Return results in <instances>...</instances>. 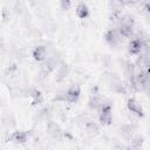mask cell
Listing matches in <instances>:
<instances>
[{"mask_svg":"<svg viewBox=\"0 0 150 150\" xmlns=\"http://www.w3.org/2000/svg\"><path fill=\"white\" fill-rule=\"evenodd\" d=\"M121 35H120V33H118V30L117 29H109V30H107V33L104 34V40H105V42L107 43H109L110 46H116V45H118L120 42H121Z\"/></svg>","mask_w":150,"mask_h":150,"instance_id":"1","label":"cell"},{"mask_svg":"<svg viewBox=\"0 0 150 150\" xmlns=\"http://www.w3.org/2000/svg\"><path fill=\"white\" fill-rule=\"evenodd\" d=\"M80 94H81L80 87L77 84H73L66 90V102H69V103L76 102L80 97Z\"/></svg>","mask_w":150,"mask_h":150,"instance_id":"2","label":"cell"},{"mask_svg":"<svg viewBox=\"0 0 150 150\" xmlns=\"http://www.w3.org/2000/svg\"><path fill=\"white\" fill-rule=\"evenodd\" d=\"M127 105H128L129 111H130L132 115H136L137 117L143 116V108H142L141 103H139L138 101H136L135 98H129Z\"/></svg>","mask_w":150,"mask_h":150,"instance_id":"3","label":"cell"},{"mask_svg":"<svg viewBox=\"0 0 150 150\" xmlns=\"http://www.w3.org/2000/svg\"><path fill=\"white\" fill-rule=\"evenodd\" d=\"M55 70H56L55 79H56V81H59V82L63 81V80L67 77V75H68V66H67L63 61L60 62V64L57 66V68H56Z\"/></svg>","mask_w":150,"mask_h":150,"instance_id":"4","label":"cell"},{"mask_svg":"<svg viewBox=\"0 0 150 150\" xmlns=\"http://www.w3.org/2000/svg\"><path fill=\"white\" fill-rule=\"evenodd\" d=\"M32 54L36 61H45L47 59V48L45 46H38L33 49Z\"/></svg>","mask_w":150,"mask_h":150,"instance_id":"5","label":"cell"},{"mask_svg":"<svg viewBox=\"0 0 150 150\" xmlns=\"http://www.w3.org/2000/svg\"><path fill=\"white\" fill-rule=\"evenodd\" d=\"M142 47H143L142 41H141L139 39L135 38V39L131 40L130 43H129V52H130L131 54H134V55H137V54H139V53L142 52Z\"/></svg>","mask_w":150,"mask_h":150,"instance_id":"6","label":"cell"},{"mask_svg":"<svg viewBox=\"0 0 150 150\" xmlns=\"http://www.w3.org/2000/svg\"><path fill=\"white\" fill-rule=\"evenodd\" d=\"M120 132L122 135L123 138H132L134 137V132H135V127L131 124H123L120 128Z\"/></svg>","mask_w":150,"mask_h":150,"instance_id":"7","label":"cell"},{"mask_svg":"<svg viewBox=\"0 0 150 150\" xmlns=\"http://www.w3.org/2000/svg\"><path fill=\"white\" fill-rule=\"evenodd\" d=\"M48 134L53 137V138H60L62 135V131L60 129V127L55 123V122H49L48 124Z\"/></svg>","mask_w":150,"mask_h":150,"instance_id":"8","label":"cell"},{"mask_svg":"<svg viewBox=\"0 0 150 150\" xmlns=\"http://www.w3.org/2000/svg\"><path fill=\"white\" fill-rule=\"evenodd\" d=\"M76 15H77L80 19H86V18L89 15L88 6H87L84 2L77 4V6H76Z\"/></svg>","mask_w":150,"mask_h":150,"instance_id":"9","label":"cell"},{"mask_svg":"<svg viewBox=\"0 0 150 150\" xmlns=\"http://www.w3.org/2000/svg\"><path fill=\"white\" fill-rule=\"evenodd\" d=\"M28 136H27V132L25 131H14L11 136V139L14 142V143H25L27 141Z\"/></svg>","mask_w":150,"mask_h":150,"instance_id":"10","label":"cell"},{"mask_svg":"<svg viewBox=\"0 0 150 150\" xmlns=\"http://www.w3.org/2000/svg\"><path fill=\"white\" fill-rule=\"evenodd\" d=\"M118 22H120V26H131V27H134V25H135V20L130 14H124V15L120 16Z\"/></svg>","mask_w":150,"mask_h":150,"instance_id":"11","label":"cell"},{"mask_svg":"<svg viewBox=\"0 0 150 150\" xmlns=\"http://www.w3.org/2000/svg\"><path fill=\"white\" fill-rule=\"evenodd\" d=\"M84 128H86L87 134H89V135H91V136L97 135V134H98V131H100L98 125H97L95 122H87V123H86V125H84Z\"/></svg>","mask_w":150,"mask_h":150,"instance_id":"12","label":"cell"},{"mask_svg":"<svg viewBox=\"0 0 150 150\" xmlns=\"http://www.w3.org/2000/svg\"><path fill=\"white\" fill-rule=\"evenodd\" d=\"M118 33L121 36L124 38H130L134 34V27L131 26H118Z\"/></svg>","mask_w":150,"mask_h":150,"instance_id":"13","label":"cell"},{"mask_svg":"<svg viewBox=\"0 0 150 150\" xmlns=\"http://www.w3.org/2000/svg\"><path fill=\"white\" fill-rule=\"evenodd\" d=\"M101 100L97 95H91L90 98H89V102H88V105L93 109V110H98L100 105H101Z\"/></svg>","mask_w":150,"mask_h":150,"instance_id":"14","label":"cell"},{"mask_svg":"<svg viewBox=\"0 0 150 150\" xmlns=\"http://www.w3.org/2000/svg\"><path fill=\"white\" fill-rule=\"evenodd\" d=\"M98 120H100L101 124H103V125H109V124H111V122H112V116H111V114L100 112Z\"/></svg>","mask_w":150,"mask_h":150,"instance_id":"15","label":"cell"},{"mask_svg":"<svg viewBox=\"0 0 150 150\" xmlns=\"http://www.w3.org/2000/svg\"><path fill=\"white\" fill-rule=\"evenodd\" d=\"M30 96H32L33 102H34L35 104L42 103V101H43V96H42L41 91H40V90H38V89H33V90L30 91Z\"/></svg>","mask_w":150,"mask_h":150,"instance_id":"16","label":"cell"},{"mask_svg":"<svg viewBox=\"0 0 150 150\" xmlns=\"http://www.w3.org/2000/svg\"><path fill=\"white\" fill-rule=\"evenodd\" d=\"M142 144H143V137H141V136H135V137L131 138V148H132V149L137 150V149H139V148L142 146Z\"/></svg>","mask_w":150,"mask_h":150,"instance_id":"17","label":"cell"},{"mask_svg":"<svg viewBox=\"0 0 150 150\" xmlns=\"http://www.w3.org/2000/svg\"><path fill=\"white\" fill-rule=\"evenodd\" d=\"M2 122H4V124L7 125V127L13 125V124H14V117H13V115H12L11 112L4 114V116H2Z\"/></svg>","mask_w":150,"mask_h":150,"instance_id":"18","label":"cell"},{"mask_svg":"<svg viewBox=\"0 0 150 150\" xmlns=\"http://www.w3.org/2000/svg\"><path fill=\"white\" fill-rule=\"evenodd\" d=\"M60 6H61L62 9H68V8L71 6V2L68 1V0H61V1H60Z\"/></svg>","mask_w":150,"mask_h":150,"instance_id":"19","label":"cell"}]
</instances>
